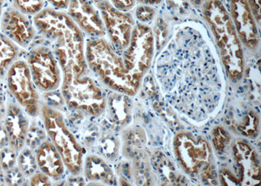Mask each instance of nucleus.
I'll return each instance as SVG.
<instances>
[{
	"mask_svg": "<svg viewBox=\"0 0 261 186\" xmlns=\"http://www.w3.org/2000/svg\"><path fill=\"white\" fill-rule=\"evenodd\" d=\"M85 55L88 73L98 83L114 91L134 95L132 78L115 49L104 37L88 39Z\"/></svg>",
	"mask_w": 261,
	"mask_h": 186,
	"instance_id": "nucleus-2",
	"label": "nucleus"
},
{
	"mask_svg": "<svg viewBox=\"0 0 261 186\" xmlns=\"http://www.w3.org/2000/svg\"><path fill=\"white\" fill-rule=\"evenodd\" d=\"M0 31L25 50L37 36L33 18L21 13L12 5L5 9L0 20Z\"/></svg>",
	"mask_w": 261,
	"mask_h": 186,
	"instance_id": "nucleus-11",
	"label": "nucleus"
},
{
	"mask_svg": "<svg viewBox=\"0 0 261 186\" xmlns=\"http://www.w3.org/2000/svg\"><path fill=\"white\" fill-rule=\"evenodd\" d=\"M12 6L21 13L34 17L45 7V0H11Z\"/></svg>",
	"mask_w": 261,
	"mask_h": 186,
	"instance_id": "nucleus-18",
	"label": "nucleus"
},
{
	"mask_svg": "<svg viewBox=\"0 0 261 186\" xmlns=\"http://www.w3.org/2000/svg\"><path fill=\"white\" fill-rule=\"evenodd\" d=\"M230 17L240 39L251 50L259 43L256 20L247 0H229Z\"/></svg>",
	"mask_w": 261,
	"mask_h": 186,
	"instance_id": "nucleus-14",
	"label": "nucleus"
},
{
	"mask_svg": "<svg viewBox=\"0 0 261 186\" xmlns=\"http://www.w3.org/2000/svg\"><path fill=\"white\" fill-rule=\"evenodd\" d=\"M135 17L141 22H149L153 19L156 14L152 6L141 4L135 9Z\"/></svg>",
	"mask_w": 261,
	"mask_h": 186,
	"instance_id": "nucleus-19",
	"label": "nucleus"
},
{
	"mask_svg": "<svg viewBox=\"0 0 261 186\" xmlns=\"http://www.w3.org/2000/svg\"><path fill=\"white\" fill-rule=\"evenodd\" d=\"M193 6L199 7L204 3L205 0H190Z\"/></svg>",
	"mask_w": 261,
	"mask_h": 186,
	"instance_id": "nucleus-28",
	"label": "nucleus"
},
{
	"mask_svg": "<svg viewBox=\"0 0 261 186\" xmlns=\"http://www.w3.org/2000/svg\"><path fill=\"white\" fill-rule=\"evenodd\" d=\"M50 5V8L56 10L64 11L67 10L71 0H45Z\"/></svg>",
	"mask_w": 261,
	"mask_h": 186,
	"instance_id": "nucleus-22",
	"label": "nucleus"
},
{
	"mask_svg": "<svg viewBox=\"0 0 261 186\" xmlns=\"http://www.w3.org/2000/svg\"><path fill=\"white\" fill-rule=\"evenodd\" d=\"M154 36L152 30L145 24L134 26L129 46L124 50L123 62L135 87L150 67L153 55Z\"/></svg>",
	"mask_w": 261,
	"mask_h": 186,
	"instance_id": "nucleus-8",
	"label": "nucleus"
},
{
	"mask_svg": "<svg viewBox=\"0 0 261 186\" xmlns=\"http://www.w3.org/2000/svg\"><path fill=\"white\" fill-rule=\"evenodd\" d=\"M29 118L15 101L8 100L2 125L9 147L16 153L22 150L27 143L30 127Z\"/></svg>",
	"mask_w": 261,
	"mask_h": 186,
	"instance_id": "nucleus-13",
	"label": "nucleus"
},
{
	"mask_svg": "<svg viewBox=\"0 0 261 186\" xmlns=\"http://www.w3.org/2000/svg\"><path fill=\"white\" fill-rule=\"evenodd\" d=\"M30 185H52V180L40 171L30 176L29 180Z\"/></svg>",
	"mask_w": 261,
	"mask_h": 186,
	"instance_id": "nucleus-20",
	"label": "nucleus"
},
{
	"mask_svg": "<svg viewBox=\"0 0 261 186\" xmlns=\"http://www.w3.org/2000/svg\"><path fill=\"white\" fill-rule=\"evenodd\" d=\"M115 8L127 12L134 8L136 0H109Z\"/></svg>",
	"mask_w": 261,
	"mask_h": 186,
	"instance_id": "nucleus-21",
	"label": "nucleus"
},
{
	"mask_svg": "<svg viewBox=\"0 0 261 186\" xmlns=\"http://www.w3.org/2000/svg\"><path fill=\"white\" fill-rule=\"evenodd\" d=\"M6 0H0V20L2 15H3L4 11L5 10V6H6Z\"/></svg>",
	"mask_w": 261,
	"mask_h": 186,
	"instance_id": "nucleus-27",
	"label": "nucleus"
},
{
	"mask_svg": "<svg viewBox=\"0 0 261 186\" xmlns=\"http://www.w3.org/2000/svg\"><path fill=\"white\" fill-rule=\"evenodd\" d=\"M33 22L37 34L45 39L59 63L63 84L88 73L85 35L67 13L46 7L33 17Z\"/></svg>",
	"mask_w": 261,
	"mask_h": 186,
	"instance_id": "nucleus-1",
	"label": "nucleus"
},
{
	"mask_svg": "<svg viewBox=\"0 0 261 186\" xmlns=\"http://www.w3.org/2000/svg\"><path fill=\"white\" fill-rule=\"evenodd\" d=\"M3 151L0 146V179L4 176Z\"/></svg>",
	"mask_w": 261,
	"mask_h": 186,
	"instance_id": "nucleus-26",
	"label": "nucleus"
},
{
	"mask_svg": "<svg viewBox=\"0 0 261 186\" xmlns=\"http://www.w3.org/2000/svg\"><path fill=\"white\" fill-rule=\"evenodd\" d=\"M67 15L88 39L106 36L101 14L92 0H71Z\"/></svg>",
	"mask_w": 261,
	"mask_h": 186,
	"instance_id": "nucleus-12",
	"label": "nucleus"
},
{
	"mask_svg": "<svg viewBox=\"0 0 261 186\" xmlns=\"http://www.w3.org/2000/svg\"><path fill=\"white\" fill-rule=\"evenodd\" d=\"M24 52H21L19 46L0 32V81H6L9 69Z\"/></svg>",
	"mask_w": 261,
	"mask_h": 186,
	"instance_id": "nucleus-16",
	"label": "nucleus"
},
{
	"mask_svg": "<svg viewBox=\"0 0 261 186\" xmlns=\"http://www.w3.org/2000/svg\"><path fill=\"white\" fill-rule=\"evenodd\" d=\"M61 93L66 108L82 116L98 118L106 111V92L89 73L62 84Z\"/></svg>",
	"mask_w": 261,
	"mask_h": 186,
	"instance_id": "nucleus-5",
	"label": "nucleus"
},
{
	"mask_svg": "<svg viewBox=\"0 0 261 186\" xmlns=\"http://www.w3.org/2000/svg\"><path fill=\"white\" fill-rule=\"evenodd\" d=\"M25 145L34 151L39 171L56 182L64 178L66 167L44 127L42 129L38 125H30Z\"/></svg>",
	"mask_w": 261,
	"mask_h": 186,
	"instance_id": "nucleus-9",
	"label": "nucleus"
},
{
	"mask_svg": "<svg viewBox=\"0 0 261 186\" xmlns=\"http://www.w3.org/2000/svg\"><path fill=\"white\" fill-rule=\"evenodd\" d=\"M249 6H250L251 10L253 13L254 17L258 24L260 22V0H247Z\"/></svg>",
	"mask_w": 261,
	"mask_h": 186,
	"instance_id": "nucleus-23",
	"label": "nucleus"
},
{
	"mask_svg": "<svg viewBox=\"0 0 261 186\" xmlns=\"http://www.w3.org/2000/svg\"><path fill=\"white\" fill-rule=\"evenodd\" d=\"M83 172L86 180L101 184H113L114 174L108 164L101 155L91 153L84 159Z\"/></svg>",
	"mask_w": 261,
	"mask_h": 186,
	"instance_id": "nucleus-15",
	"label": "nucleus"
},
{
	"mask_svg": "<svg viewBox=\"0 0 261 186\" xmlns=\"http://www.w3.org/2000/svg\"><path fill=\"white\" fill-rule=\"evenodd\" d=\"M64 113L43 101L39 116L49 139L61 155L67 171L78 177L83 173L85 152L70 129Z\"/></svg>",
	"mask_w": 261,
	"mask_h": 186,
	"instance_id": "nucleus-4",
	"label": "nucleus"
},
{
	"mask_svg": "<svg viewBox=\"0 0 261 186\" xmlns=\"http://www.w3.org/2000/svg\"><path fill=\"white\" fill-rule=\"evenodd\" d=\"M32 77L39 92L48 93L61 88L64 75L57 58L45 39L37 34L24 52Z\"/></svg>",
	"mask_w": 261,
	"mask_h": 186,
	"instance_id": "nucleus-6",
	"label": "nucleus"
},
{
	"mask_svg": "<svg viewBox=\"0 0 261 186\" xmlns=\"http://www.w3.org/2000/svg\"><path fill=\"white\" fill-rule=\"evenodd\" d=\"M162 1V0H136V2H139V4L150 6L159 4Z\"/></svg>",
	"mask_w": 261,
	"mask_h": 186,
	"instance_id": "nucleus-25",
	"label": "nucleus"
},
{
	"mask_svg": "<svg viewBox=\"0 0 261 186\" xmlns=\"http://www.w3.org/2000/svg\"><path fill=\"white\" fill-rule=\"evenodd\" d=\"M202 13L215 37L228 73L232 78L241 77L244 60L241 39L227 9L220 0H207L204 3Z\"/></svg>",
	"mask_w": 261,
	"mask_h": 186,
	"instance_id": "nucleus-3",
	"label": "nucleus"
},
{
	"mask_svg": "<svg viewBox=\"0 0 261 186\" xmlns=\"http://www.w3.org/2000/svg\"><path fill=\"white\" fill-rule=\"evenodd\" d=\"M6 106L7 103H6V100L4 99L2 94H0V123L2 122L5 115H6Z\"/></svg>",
	"mask_w": 261,
	"mask_h": 186,
	"instance_id": "nucleus-24",
	"label": "nucleus"
},
{
	"mask_svg": "<svg viewBox=\"0 0 261 186\" xmlns=\"http://www.w3.org/2000/svg\"><path fill=\"white\" fill-rule=\"evenodd\" d=\"M92 2H98V1H100V0H92Z\"/></svg>",
	"mask_w": 261,
	"mask_h": 186,
	"instance_id": "nucleus-29",
	"label": "nucleus"
},
{
	"mask_svg": "<svg viewBox=\"0 0 261 186\" xmlns=\"http://www.w3.org/2000/svg\"><path fill=\"white\" fill-rule=\"evenodd\" d=\"M16 157L17 166L24 178H30L33 174L37 173V167L36 156L34 151L29 146L25 145Z\"/></svg>",
	"mask_w": 261,
	"mask_h": 186,
	"instance_id": "nucleus-17",
	"label": "nucleus"
},
{
	"mask_svg": "<svg viewBox=\"0 0 261 186\" xmlns=\"http://www.w3.org/2000/svg\"><path fill=\"white\" fill-rule=\"evenodd\" d=\"M101 14L106 35L115 50H124L129 45L134 21L130 14L120 10L109 0L94 2Z\"/></svg>",
	"mask_w": 261,
	"mask_h": 186,
	"instance_id": "nucleus-10",
	"label": "nucleus"
},
{
	"mask_svg": "<svg viewBox=\"0 0 261 186\" xmlns=\"http://www.w3.org/2000/svg\"><path fill=\"white\" fill-rule=\"evenodd\" d=\"M5 81L9 94L24 109L27 115L32 118L39 117L43 99L33 81L29 65L24 58H20L14 63Z\"/></svg>",
	"mask_w": 261,
	"mask_h": 186,
	"instance_id": "nucleus-7",
	"label": "nucleus"
}]
</instances>
